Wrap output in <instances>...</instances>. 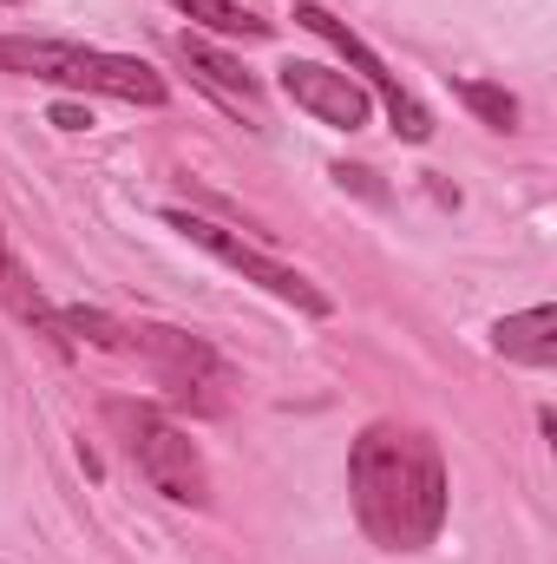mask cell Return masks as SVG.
Segmentation results:
<instances>
[{"mask_svg": "<svg viewBox=\"0 0 557 564\" xmlns=\"http://www.w3.org/2000/svg\"><path fill=\"white\" fill-rule=\"evenodd\" d=\"M125 355L151 361V375L171 388V401L204 408V414L223 408V394H217L223 388V361H217L210 341H197L184 328H164V322H125Z\"/></svg>", "mask_w": 557, "mask_h": 564, "instance_id": "277c9868", "label": "cell"}, {"mask_svg": "<svg viewBox=\"0 0 557 564\" xmlns=\"http://www.w3.org/2000/svg\"><path fill=\"white\" fill-rule=\"evenodd\" d=\"M335 177H341L348 191H361V197H381V184H374V171H361V164H335Z\"/></svg>", "mask_w": 557, "mask_h": 564, "instance_id": "5bb4252c", "label": "cell"}, {"mask_svg": "<svg viewBox=\"0 0 557 564\" xmlns=\"http://www.w3.org/2000/svg\"><path fill=\"white\" fill-rule=\"evenodd\" d=\"M295 26L321 33V40H328V46H335V53H341L354 73H361V86H368V93L387 106L394 132H401L407 144H426V139H433V112L419 106V99L401 86V79H394V73H387V66H381V53H374L361 33H348V20H335V13H328V7H315V0H295Z\"/></svg>", "mask_w": 557, "mask_h": 564, "instance_id": "5b68a950", "label": "cell"}, {"mask_svg": "<svg viewBox=\"0 0 557 564\" xmlns=\"http://www.w3.org/2000/svg\"><path fill=\"white\" fill-rule=\"evenodd\" d=\"M164 224L171 230H184L197 250H210L217 263H230L243 282H256V289H270L276 302H288V308H302V315H328V295L315 289V282L302 276V270H288V263H276V257H263L256 243H243L237 230H223V224H210V217H190V210H164Z\"/></svg>", "mask_w": 557, "mask_h": 564, "instance_id": "8992f818", "label": "cell"}, {"mask_svg": "<svg viewBox=\"0 0 557 564\" xmlns=\"http://www.w3.org/2000/svg\"><path fill=\"white\" fill-rule=\"evenodd\" d=\"M0 7H20V0H0Z\"/></svg>", "mask_w": 557, "mask_h": 564, "instance_id": "9a60e30c", "label": "cell"}, {"mask_svg": "<svg viewBox=\"0 0 557 564\" xmlns=\"http://www.w3.org/2000/svg\"><path fill=\"white\" fill-rule=\"evenodd\" d=\"M46 119H53L59 132H86V126H92V106H73V99H59V106H53Z\"/></svg>", "mask_w": 557, "mask_h": 564, "instance_id": "4fadbf2b", "label": "cell"}, {"mask_svg": "<svg viewBox=\"0 0 557 564\" xmlns=\"http://www.w3.org/2000/svg\"><path fill=\"white\" fill-rule=\"evenodd\" d=\"M0 73H26V79H46V86H79V93H106V99H125V106H164V79L125 59V53H99V46H79V40H20V33H0Z\"/></svg>", "mask_w": 557, "mask_h": 564, "instance_id": "7a4b0ae2", "label": "cell"}, {"mask_svg": "<svg viewBox=\"0 0 557 564\" xmlns=\"http://www.w3.org/2000/svg\"><path fill=\"white\" fill-rule=\"evenodd\" d=\"M171 7H177L184 20L223 33V40H270V33H276V20H263V13L243 7V0H171Z\"/></svg>", "mask_w": 557, "mask_h": 564, "instance_id": "8fae6325", "label": "cell"}, {"mask_svg": "<svg viewBox=\"0 0 557 564\" xmlns=\"http://www.w3.org/2000/svg\"><path fill=\"white\" fill-rule=\"evenodd\" d=\"M492 348H499L505 361L551 368L557 361V308L551 302H538V308H525V315H505V322L492 328Z\"/></svg>", "mask_w": 557, "mask_h": 564, "instance_id": "9c48e42d", "label": "cell"}, {"mask_svg": "<svg viewBox=\"0 0 557 564\" xmlns=\"http://www.w3.org/2000/svg\"><path fill=\"white\" fill-rule=\"evenodd\" d=\"M177 59L190 66V79H197V86H204V93H210L230 119H243L250 132H263V126H270L263 86H256V79H250L230 53H217V46H210V40H197V33H177Z\"/></svg>", "mask_w": 557, "mask_h": 564, "instance_id": "ba28073f", "label": "cell"}, {"mask_svg": "<svg viewBox=\"0 0 557 564\" xmlns=\"http://www.w3.org/2000/svg\"><path fill=\"white\" fill-rule=\"evenodd\" d=\"M282 93H288L308 119H321V126H335V132H361L368 112H374V93H368L361 79H348V73H335V66H315V59H288V66H282Z\"/></svg>", "mask_w": 557, "mask_h": 564, "instance_id": "52a82bcc", "label": "cell"}, {"mask_svg": "<svg viewBox=\"0 0 557 564\" xmlns=\"http://www.w3.org/2000/svg\"><path fill=\"white\" fill-rule=\"evenodd\" d=\"M0 302H7V308H13V315L33 328V335H46L53 348H66V322H59V308H53V302L33 289V276L20 270V257L7 250V237H0Z\"/></svg>", "mask_w": 557, "mask_h": 564, "instance_id": "30bf717a", "label": "cell"}, {"mask_svg": "<svg viewBox=\"0 0 557 564\" xmlns=\"http://www.w3.org/2000/svg\"><path fill=\"white\" fill-rule=\"evenodd\" d=\"M106 421L125 433V453L139 459V473L171 499V506H204L210 499V479H204V453L184 426H171L157 408H132V401H112Z\"/></svg>", "mask_w": 557, "mask_h": 564, "instance_id": "3957f363", "label": "cell"}, {"mask_svg": "<svg viewBox=\"0 0 557 564\" xmlns=\"http://www.w3.org/2000/svg\"><path fill=\"white\" fill-rule=\"evenodd\" d=\"M459 99H466L492 132H518V99H512L505 86H492V79H459Z\"/></svg>", "mask_w": 557, "mask_h": 564, "instance_id": "7c38bea8", "label": "cell"}, {"mask_svg": "<svg viewBox=\"0 0 557 564\" xmlns=\"http://www.w3.org/2000/svg\"><path fill=\"white\" fill-rule=\"evenodd\" d=\"M348 492H354V519L381 552H419L439 539L446 525V459L439 440L419 426L381 421L368 426L348 453Z\"/></svg>", "mask_w": 557, "mask_h": 564, "instance_id": "6da1fadb", "label": "cell"}]
</instances>
